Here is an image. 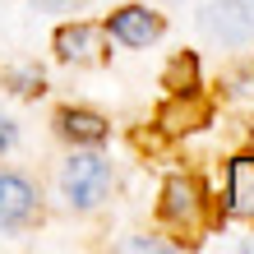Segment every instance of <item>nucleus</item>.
<instances>
[{"label":"nucleus","instance_id":"nucleus-1","mask_svg":"<svg viewBox=\"0 0 254 254\" xmlns=\"http://www.w3.org/2000/svg\"><path fill=\"white\" fill-rule=\"evenodd\" d=\"M61 194H65L69 208L93 213V208L111 194V167H107V157H97V153H74L65 167H61Z\"/></svg>","mask_w":254,"mask_h":254},{"label":"nucleus","instance_id":"nucleus-2","mask_svg":"<svg viewBox=\"0 0 254 254\" xmlns=\"http://www.w3.org/2000/svg\"><path fill=\"white\" fill-rule=\"evenodd\" d=\"M199 28L213 42L227 47H245L254 37V0H208L199 9Z\"/></svg>","mask_w":254,"mask_h":254},{"label":"nucleus","instance_id":"nucleus-3","mask_svg":"<svg viewBox=\"0 0 254 254\" xmlns=\"http://www.w3.org/2000/svg\"><path fill=\"white\" fill-rule=\"evenodd\" d=\"M42 217V203H37V190L28 176H14V171H0V231H19V227H33Z\"/></svg>","mask_w":254,"mask_h":254},{"label":"nucleus","instance_id":"nucleus-4","mask_svg":"<svg viewBox=\"0 0 254 254\" xmlns=\"http://www.w3.org/2000/svg\"><path fill=\"white\" fill-rule=\"evenodd\" d=\"M56 56L65 65H102L107 61V23H65L56 33Z\"/></svg>","mask_w":254,"mask_h":254},{"label":"nucleus","instance_id":"nucleus-5","mask_svg":"<svg viewBox=\"0 0 254 254\" xmlns=\"http://www.w3.org/2000/svg\"><path fill=\"white\" fill-rule=\"evenodd\" d=\"M162 28H167L162 14L143 9V5H125V9H116L107 19V37L121 42V47H148V42L162 37Z\"/></svg>","mask_w":254,"mask_h":254},{"label":"nucleus","instance_id":"nucleus-6","mask_svg":"<svg viewBox=\"0 0 254 254\" xmlns=\"http://www.w3.org/2000/svg\"><path fill=\"white\" fill-rule=\"evenodd\" d=\"M203 213V190L194 176H171L167 190H162V217L176 222V227H194Z\"/></svg>","mask_w":254,"mask_h":254},{"label":"nucleus","instance_id":"nucleus-7","mask_svg":"<svg viewBox=\"0 0 254 254\" xmlns=\"http://www.w3.org/2000/svg\"><path fill=\"white\" fill-rule=\"evenodd\" d=\"M227 213L254 222V157H236L227 171Z\"/></svg>","mask_w":254,"mask_h":254},{"label":"nucleus","instance_id":"nucleus-8","mask_svg":"<svg viewBox=\"0 0 254 254\" xmlns=\"http://www.w3.org/2000/svg\"><path fill=\"white\" fill-rule=\"evenodd\" d=\"M56 129H61V139H69V143H102L111 134V125L102 121L97 111H83V107H65L56 116Z\"/></svg>","mask_w":254,"mask_h":254},{"label":"nucleus","instance_id":"nucleus-9","mask_svg":"<svg viewBox=\"0 0 254 254\" xmlns=\"http://www.w3.org/2000/svg\"><path fill=\"white\" fill-rule=\"evenodd\" d=\"M5 83H9V93H19V97H37L42 88H47L42 69H9V74H5Z\"/></svg>","mask_w":254,"mask_h":254},{"label":"nucleus","instance_id":"nucleus-10","mask_svg":"<svg viewBox=\"0 0 254 254\" xmlns=\"http://www.w3.org/2000/svg\"><path fill=\"white\" fill-rule=\"evenodd\" d=\"M14 143H19V129H14L9 116H0V153H9Z\"/></svg>","mask_w":254,"mask_h":254},{"label":"nucleus","instance_id":"nucleus-11","mask_svg":"<svg viewBox=\"0 0 254 254\" xmlns=\"http://www.w3.org/2000/svg\"><path fill=\"white\" fill-rule=\"evenodd\" d=\"M37 5H47V9H65V5H74V0H37Z\"/></svg>","mask_w":254,"mask_h":254}]
</instances>
